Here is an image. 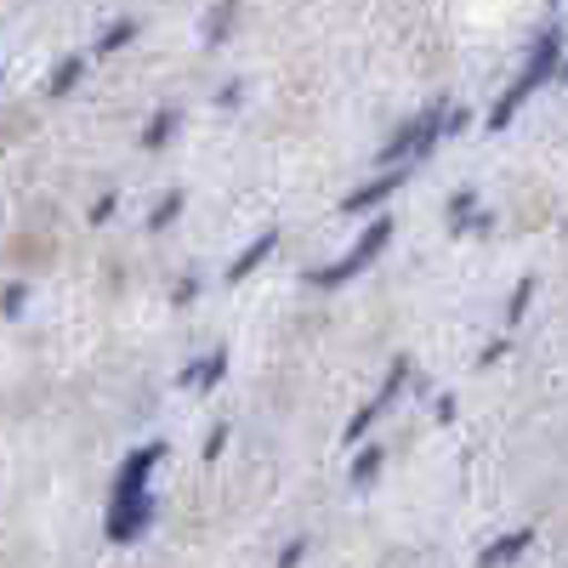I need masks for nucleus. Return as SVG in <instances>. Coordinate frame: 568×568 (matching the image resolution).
I'll use <instances>...</instances> for the list:
<instances>
[{"mask_svg":"<svg viewBox=\"0 0 568 568\" xmlns=\"http://www.w3.org/2000/svg\"><path fill=\"white\" fill-rule=\"evenodd\" d=\"M460 125H466V109H444V103H438V109H426V114H415V120L387 142V149H382V165H393V171H398V160L415 165L420 154H433V149H438V136H455Z\"/></svg>","mask_w":568,"mask_h":568,"instance_id":"f03ea898","label":"nucleus"},{"mask_svg":"<svg viewBox=\"0 0 568 568\" xmlns=\"http://www.w3.org/2000/svg\"><path fill=\"white\" fill-rule=\"evenodd\" d=\"M273 245H278V227H267V233H256V240L245 245V256H240V262H233V267H227V278H245V273H256V267H262V262L273 256Z\"/></svg>","mask_w":568,"mask_h":568,"instance_id":"1a4fd4ad","label":"nucleus"},{"mask_svg":"<svg viewBox=\"0 0 568 568\" xmlns=\"http://www.w3.org/2000/svg\"><path fill=\"white\" fill-rule=\"evenodd\" d=\"M529 540H535V529H511V535H500L495 546H484L478 568H500V562H511V557H524V551H529Z\"/></svg>","mask_w":568,"mask_h":568,"instance_id":"6e6552de","label":"nucleus"},{"mask_svg":"<svg viewBox=\"0 0 568 568\" xmlns=\"http://www.w3.org/2000/svg\"><path fill=\"white\" fill-rule=\"evenodd\" d=\"M387 240H393V222H387V216H382V222H369V227H364V240H358V245H353L336 267H318V273H307V284H318V291H336V284L358 278L375 256H382V245H387Z\"/></svg>","mask_w":568,"mask_h":568,"instance_id":"7ed1b4c3","label":"nucleus"},{"mask_svg":"<svg viewBox=\"0 0 568 568\" xmlns=\"http://www.w3.org/2000/svg\"><path fill=\"white\" fill-rule=\"evenodd\" d=\"M165 460V444H142L125 466H120V478H114V495H149V471Z\"/></svg>","mask_w":568,"mask_h":568,"instance_id":"423d86ee","label":"nucleus"},{"mask_svg":"<svg viewBox=\"0 0 568 568\" xmlns=\"http://www.w3.org/2000/svg\"><path fill=\"white\" fill-rule=\"evenodd\" d=\"M109 216H114V194H103L98 205H91V222H109Z\"/></svg>","mask_w":568,"mask_h":568,"instance_id":"6ab92c4d","label":"nucleus"},{"mask_svg":"<svg viewBox=\"0 0 568 568\" xmlns=\"http://www.w3.org/2000/svg\"><path fill=\"white\" fill-rule=\"evenodd\" d=\"M23 302H29V284L18 278V284H7V318H18L23 313Z\"/></svg>","mask_w":568,"mask_h":568,"instance_id":"f3484780","label":"nucleus"},{"mask_svg":"<svg viewBox=\"0 0 568 568\" xmlns=\"http://www.w3.org/2000/svg\"><path fill=\"white\" fill-rule=\"evenodd\" d=\"M529 296H535V278H524V284H517V291H511V307H506V318L517 324V318H524V307H529Z\"/></svg>","mask_w":568,"mask_h":568,"instance_id":"2eb2a0df","label":"nucleus"},{"mask_svg":"<svg viewBox=\"0 0 568 568\" xmlns=\"http://www.w3.org/2000/svg\"><path fill=\"white\" fill-rule=\"evenodd\" d=\"M557 58H562V29L551 23V29H546V34L535 40V52H529V63H524V74H517V80L506 85V98H500V103L489 109V131H506V125H511V114H517V109H524V103L535 98V91H540V85L551 80V69H557Z\"/></svg>","mask_w":568,"mask_h":568,"instance_id":"f257e3e1","label":"nucleus"},{"mask_svg":"<svg viewBox=\"0 0 568 568\" xmlns=\"http://www.w3.org/2000/svg\"><path fill=\"white\" fill-rule=\"evenodd\" d=\"M404 182H409V165H398V171H387V176H375V182L353 187V194L342 200V211H369V205H382L387 194H398Z\"/></svg>","mask_w":568,"mask_h":568,"instance_id":"0eeeda50","label":"nucleus"},{"mask_svg":"<svg viewBox=\"0 0 568 568\" xmlns=\"http://www.w3.org/2000/svg\"><path fill=\"white\" fill-rule=\"evenodd\" d=\"M307 546H313V540H307V535H296L291 546H284V551H278V568H296V562L307 557Z\"/></svg>","mask_w":568,"mask_h":568,"instance_id":"dca6fc26","label":"nucleus"},{"mask_svg":"<svg viewBox=\"0 0 568 568\" xmlns=\"http://www.w3.org/2000/svg\"><path fill=\"white\" fill-rule=\"evenodd\" d=\"M80 69H85V58H63V63H58V74H52V98H63V91H74Z\"/></svg>","mask_w":568,"mask_h":568,"instance_id":"9b49d317","label":"nucleus"},{"mask_svg":"<svg viewBox=\"0 0 568 568\" xmlns=\"http://www.w3.org/2000/svg\"><path fill=\"white\" fill-rule=\"evenodd\" d=\"M222 444H227V426H216V433H211V444H205V460H216V455H222Z\"/></svg>","mask_w":568,"mask_h":568,"instance_id":"aec40b11","label":"nucleus"},{"mask_svg":"<svg viewBox=\"0 0 568 568\" xmlns=\"http://www.w3.org/2000/svg\"><path fill=\"white\" fill-rule=\"evenodd\" d=\"M375 466H382V449H364V455L353 460V484H369V478H375Z\"/></svg>","mask_w":568,"mask_h":568,"instance_id":"ddd939ff","label":"nucleus"},{"mask_svg":"<svg viewBox=\"0 0 568 568\" xmlns=\"http://www.w3.org/2000/svg\"><path fill=\"white\" fill-rule=\"evenodd\" d=\"M149 524H154V495H114V506H109V540L114 546L142 540Z\"/></svg>","mask_w":568,"mask_h":568,"instance_id":"20e7f679","label":"nucleus"},{"mask_svg":"<svg viewBox=\"0 0 568 568\" xmlns=\"http://www.w3.org/2000/svg\"><path fill=\"white\" fill-rule=\"evenodd\" d=\"M176 211H182V194H165V200H160V205L149 211V227H165V222H171Z\"/></svg>","mask_w":568,"mask_h":568,"instance_id":"4468645a","label":"nucleus"},{"mask_svg":"<svg viewBox=\"0 0 568 568\" xmlns=\"http://www.w3.org/2000/svg\"><path fill=\"white\" fill-rule=\"evenodd\" d=\"M125 40H136V23H114V29H109V34L98 40V52H120Z\"/></svg>","mask_w":568,"mask_h":568,"instance_id":"f8f14e48","label":"nucleus"},{"mask_svg":"<svg viewBox=\"0 0 568 568\" xmlns=\"http://www.w3.org/2000/svg\"><path fill=\"white\" fill-rule=\"evenodd\" d=\"M404 382H409V358H398V364L387 369L382 393H375V398H369V404H364V409H358V415H353L347 426H342V438H347V444H358V438L369 433V426H375V415H387V404L398 398V387H404Z\"/></svg>","mask_w":568,"mask_h":568,"instance_id":"39448f33","label":"nucleus"},{"mask_svg":"<svg viewBox=\"0 0 568 568\" xmlns=\"http://www.w3.org/2000/svg\"><path fill=\"white\" fill-rule=\"evenodd\" d=\"M227 23H233V12H227V7H222V12H211V18H205V34H211V40H216V34H222V29H227Z\"/></svg>","mask_w":568,"mask_h":568,"instance_id":"a211bd4d","label":"nucleus"},{"mask_svg":"<svg viewBox=\"0 0 568 568\" xmlns=\"http://www.w3.org/2000/svg\"><path fill=\"white\" fill-rule=\"evenodd\" d=\"M171 125H176V114H171V109H160V114L149 120V131H142V149H165V136H171Z\"/></svg>","mask_w":568,"mask_h":568,"instance_id":"9d476101","label":"nucleus"}]
</instances>
